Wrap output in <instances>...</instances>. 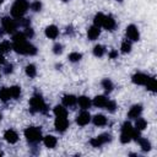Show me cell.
Listing matches in <instances>:
<instances>
[{"mask_svg":"<svg viewBox=\"0 0 157 157\" xmlns=\"http://www.w3.org/2000/svg\"><path fill=\"white\" fill-rule=\"evenodd\" d=\"M118 56V52L117 50H112L110 53H109V58L110 59H114V58H117Z\"/></svg>","mask_w":157,"mask_h":157,"instance_id":"cell-40","label":"cell"},{"mask_svg":"<svg viewBox=\"0 0 157 157\" xmlns=\"http://www.w3.org/2000/svg\"><path fill=\"white\" fill-rule=\"evenodd\" d=\"M108 112H114L115 110V108H117V105H115V102H113V101H109L108 99V102H107V104H105V107H104Z\"/></svg>","mask_w":157,"mask_h":157,"instance_id":"cell-35","label":"cell"},{"mask_svg":"<svg viewBox=\"0 0 157 157\" xmlns=\"http://www.w3.org/2000/svg\"><path fill=\"white\" fill-rule=\"evenodd\" d=\"M58 34H59V29H58L56 26L50 25V26H48V27L45 28V36H47L48 38H50V39H55V38L58 37Z\"/></svg>","mask_w":157,"mask_h":157,"instance_id":"cell-11","label":"cell"},{"mask_svg":"<svg viewBox=\"0 0 157 157\" xmlns=\"http://www.w3.org/2000/svg\"><path fill=\"white\" fill-rule=\"evenodd\" d=\"M54 125L59 132H64L69 126V120L66 119V117H56Z\"/></svg>","mask_w":157,"mask_h":157,"instance_id":"cell-6","label":"cell"},{"mask_svg":"<svg viewBox=\"0 0 157 157\" xmlns=\"http://www.w3.org/2000/svg\"><path fill=\"white\" fill-rule=\"evenodd\" d=\"M77 102H78V105H80L82 109H87V108H90V105H91V101H90V98L86 97V96L78 97Z\"/></svg>","mask_w":157,"mask_h":157,"instance_id":"cell-20","label":"cell"},{"mask_svg":"<svg viewBox=\"0 0 157 157\" xmlns=\"http://www.w3.org/2000/svg\"><path fill=\"white\" fill-rule=\"evenodd\" d=\"M64 1H66V0H64Z\"/></svg>","mask_w":157,"mask_h":157,"instance_id":"cell-46","label":"cell"},{"mask_svg":"<svg viewBox=\"0 0 157 157\" xmlns=\"http://www.w3.org/2000/svg\"><path fill=\"white\" fill-rule=\"evenodd\" d=\"M103 20H104V15H103V13H101V12H98V13L94 16V20H93V23H94V26H97V27L102 26V23H103Z\"/></svg>","mask_w":157,"mask_h":157,"instance_id":"cell-30","label":"cell"},{"mask_svg":"<svg viewBox=\"0 0 157 157\" xmlns=\"http://www.w3.org/2000/svg\"><path fill=\"white\" fill-rule=\"evenodd\" d=\"M121 52L123 53H129L130 50H131V43L130 42H128V40H124L123 43H121Z\"/></svg>","mask_w":157,"mask_h":157,"instance_id":"cell-33","label":"cell"},{"mask_svg":"<svg viewBox=\"0 0 157 157\" xmlns=\"http://www.w3.org/2000/svg\"><path fill=\"white\" fill-rule=\"evenodd\" d=\"M2 1H4V0H0V4H1V2H2Z\"/></svg>","mask_w":157,"mask_h":157,"instance_id":"cell-44","label":"cell"},{"mask_svg":"<svg viewBox=\"0 0 157 157\" xmlns=\"http://www.w3.org/2000/svg\"><path fill=\"white\" fill-rule=\"evenodd\" d=\"M102 26L105 29H108V31H113L114 27H115V20L112 16H104V20H103Z\"/></svg>","mask_w":157,"mask_h":157,"instance_id":"cell-13","label":"cell"},{"mask_svg":"<svg viewBox=\"0 0 157 157\" xmlns=\"http://www.w3.org/2000/svg\"><path fill=\"white\" fill-rule=\"evenodd\" d=\"M137 141H139V144H140V146H141V148H142L144 151H150V148H151V144H150V141H147V139L139 137Z\"/></svg>","mask_w":157,"mask_h":157,"instance_id":"cell-23","label":"cell"},{"mask_svg":"<svg viewBox=\"0 0 157 157\" xmlns=\"http://www.w3.org/2000/svg\"><path fill=\"white\" fill-rule=\"evenodd\" d=\"M5 72H6V74L12 72V65H11V64H10V65H6V67H5Z\"/></svg>","mask_w":157,"mask_h":157,"instance_id":"cell-41","label":"cell"},{"mask_svg":"<svg viewBox=\"0 0 157 157\" xmlns=\"http://www.w3.org/2000/svg\"><path fill=\"white\" fill-rule=\"evenodd\" d=\"M1 118H2V115H1V113H0V120H1Z\"/></svg>","mask_w":157,"mask_h":157,"instance_id":"cell-43","label":"cell"},{"mask_svg":"<svg viewBox=\"0 0 157 157\" xmlns=\"http://www.w3.org/2000/svg\"><path fill=\"white\" fill-rule=\"evenodd\" d=\"M99 33H101L99 27H97V26H92V27H90V28H88V31H87V37H88V39L94 40V39H97V38H98Z\"/></svg>","mask_w":157,"mask_h":157,"instance_id":"cell-15","label":"cell"},{"mask_svg":"<svg viewBox=\"0 0 157 157\" xmlns=\"http://www.w3.org/2000/svg\"><path fill=\"white\" fill-rule=\"evenodd\" d=\"M23 34L26 36V38H31V37H33L34 32H33V29H32V28H29V27H26V31L23 32Z\"/></svg>","mask_w":157,"mask_h":157,"instance_id":"cell-38","label":"cell"},{"mask_svg":"<svg viewBox=\"0 0 157 157\" xmlns=\"http://www.w3.org/2000/svg\"><path fill=\"white\" fill-rule=\"evenodd\" d=\"M26 74H27V76H29V77H34V76L37 75V69H36V66H34L33 64H28V65L26 66Z\"/></svg>","mask_w":157,"mask_h":157,"instance_id":"cell-24","label":"cell"},{"mask_svg":"<svg viewBox=\"0 0 157 157\" xmlns=\"http://www.w3.org/2000/svg\"><path fill=\"white\" fill-rule=\"evenodd\" d=\"M146 125H147V123H146L145 119H142V118H137V120H136V123H135V128H136V130L141 131V130H144V129L146 128Z\"/></svg>","mask_w":157,"mask_h":157,"instance_id":"cell-27","label":"cell"},{"mask_svg":"<svg viewBox=\"0 0 157 157\" xmlns=\"http://www.w3.org/2000/svg\"><path fill=\"white\" fill-rule=\"evenodd\" d=\"M1 23H2L4 29H5L7 33L15 32V29H16V27H17V23H16L13 20H11L10 17H4L2 21H1Z\"/></svg>","mask_w":157,"mask_h":157,"instance_id":"cell-7","label":"cell"},{"mask_svg":"<svg viewBox=\"0 0 157 157\" xmlns=\"http://www.w3.org/2000/svg\"><path fill=\"white\" fill-rule=\"evenodd\" d=\"M81 58H82V55H81L80 53H77V52H74V53H70V54H69V60L72 61V63L78 61Z\"/></svg>","mask_w":157,"mask_h":157,"instance_id":"cell-32","label":"cell"},{"mask_svg":"<svg viewBox=\"0 0 157 157\" xmlns=\"http://www.w3.org/2000/svg\"><path fill=\"white\" fill-rule=\"evenodd\" d=\"M29 105L32 108L33 112H47V105L44 103V99L39 96V94H34L31 101H29Z\"/></svg>","mask_w":157,"mask_h":157,"instance_id":"cell-3","label":"cell"},{"mask_svg":"<svg viewBox=\"0 0 157 157\" xmlns=\"http://www.w3.org/2000/svg\"><path fill=\"white\" fill-rule=\"evenodd\" d=\"M90 120H91V115H90L88 112H85V110L81 112V113L77 115V118H76V123H77L78 125H81V126L88 124Z\"/></svg>","mask_w":157,"mask_h":157,"instance_id":"cell-9","label":"cell"},{"mask_svg":"<svg viewBox=\"0 0 157 157\" xmlns=\"http://www.w3.org/2000/svg\"><path fill=\"white\" fill-rule=\"evenodd\" d=\"M102 87L107 91V92H110L113 90V82L109 80V78H104L102 81Z\"/></svg>","mask_w":157,"mask_h":157,"instance_id":"cell-28","label":"cell"},{"mask_svg":"<svg viewBox=\"0 0 157 157\" xmlns=\"http://www.w3.org/2000/svg\"><path fill=\"white\" fill-rule=\"evenodd\" d=\"M131 140V135L130 134H128V132H121V135H120V141L123 142V144H126V142H129Z\"/></svg>","mask_w":157,"mask_h":157,"instance_id":"cell-36","label":"cell"},{"mask_svg":"<svg viewBox=\"0 0 157 157\" xmlns=\"http://www.w3.org/2000/svg\"><path fill=\"white\" fill-rule=\"evenodd\" d=\"M12 48L15 49V52L20 53V54H26V55H34L37 53V49L34 45H32L31 43H28L27 40L25 42H13Z\"/></svg>","mask_w":157,"mask_h":157,"instance_id":"cell-1","label":"cell"},{"mask_svg":"<svg viewBox=\"0 0 157 157\" xmlns=\"http://www.w3.org/2000/svg\"><path fill=\"white\" fill-rule=\"evenodd\" d=\"M107 102H108V98H105L104 96H97L93 99V104L96 107H99V108H104L105 104H107Z\"/></svg>","mask_w":157,"mask_h":157,"instance_id":"cell-16","label":"cell"},{"mask_svg":"<svg viewBox=\"0 0 157 157\" xmlns=\"http://www.w3.org/2000/svg\"><path fill=\"white\" fill-rule=\"evenodd\" d=\"M25 136L26 139L32 142V144H36L38 142L40 139H42V132H40V129L39 128H36V126H29L25 130Z\"/></svg>","mask_w":157,"mask_h":157,"instance_id":"cell-4","label":"cell"},{"mask_svg":"<svg viewBox=\"0 0 157 157\" xmlns=\"http://www.w3.org/2000/svg\"><path fill=\"white\" fill-rule=\"evenodd\" d=\"M148 80V76L142 74V72H137L132 76V82L136 83V85H145Z\"/></svg>","mask_w":157,"mask_h":157,"instance_id":"cell-12","label":"cell"},{"mask_svg":"<svg viewBox=\"0 0 157 157\" xmlns=\"http://www.w3.org/2000/svg\"><path fill=\"white\" fill-rule=\"evenodd\" d=\"M54 114L56 117H66L67 112H66V109L63 105H55L54 107Z\"/></svg>","mask_w":157,"mask_h":157,"instance_id":"cell-21","label":"cell"},{"mask_svg":"<svg viewBox=\"0 0 157 157\" xmlns=\"http://www.w3.org/2000/svg\"><path fill=\"white\" fill-rule=\"evenodd\" d=\"M141 112H142V107L140 104H135V105H132L130 108V110L128 113V117L129 118H132V119H136L141 114Z\"/></svg>","mask_w":157,"mask_h":157,"instance_id":"cell-14","label":"cell"},{"mask_svg":"<svg viewBox=\"0 0 157 157\" xmlns=\"http://www.w3.org/2000/svg\"><path fill=\"white\" fill-rule=\"evenodd\" d=\"M104 52H105V50H104V47H103V45H99V44H98V45H96V47L93 48V54H94L96 56H102V55L104 54Z\"/></svg>","mask_w":157,"mask_h":157,"instance_id":"cell-31","label":"cell"},{"mask_svg":"<svg viewBox=\"0 0 157 157\" xmlns=\"http://www.w3.org/2000/svg\"><path fill=\"white\" fill-rule=\"evenodd\" d=\"M126 36H128V38L131 39V40H139L140 34H139V29H137V27L134 26V25L128 26V27H126Z\"/></svg>","mask_w":157,"mask_h":157,"instance_id":"cell-8","label":"cell"},{"mask_svg":"<svg viewBox=\"0 0 157 157\" xmlns=\"http://www.w3.org/2000/svg\"><path fill=\"white\" fill-rule=\"evenodd\" d=\"M40 7H42V4H40L39 1H34V2H32V5H31V9H32L33 11H39Z\"/></svg>","mask_w":157,"mask_h":157,"instance_id":"cell-37","label":"cell"},{"mask_svg":"<svg viewBox=\"0 0 157 157\" xmlns=\"http://www.w3.org/2000/svg\"><path fill=\"white\" fill-rule=\"evenodd\" d=\"M93 124L97 126H103L107 124V118L103 114H97L93 117Z\"/></svg>","mask_w":157,"mask_h":157,"instance_id":"cell-18","label":"cell"},{"mask_svg":"<svg viewBox=\"0 0 157 157\" xmlns=\"http://www.w3.org/2000/svg\"><path fill=\"white\" fill-rule=\"evenodd\" d=\"M0 76H1V74H0Z\"/></svg>","mask_w":157,"mask_h":157,"instance_id":"cell-45","label":"cell"},{"mask_svg":"<svg viewBox=\"0 0 157 157\" xmlns=\"http://www.w3.org/2000/svg\"><path fill=\"white\" fill-rule=\"evenodd\" d=\"M76 97L75 96H72V94H65L64 97H63V103H64V105H66V107H71V105H74L75 103H76Z\"/></svg>","mask_w":157,"mask_h":157,"instance_id":"cell-17","label":"cell"},{"mask_svg":"<svg viewBox=\"0 0 157 157\" xmlns=\"http://www.w3.org/2000/svg\"><path fill=\"white\" fill-rule=\"evenodd\" d=\"M145 85H146L147 90H150V91H152V92L156 91L157 83H156V78H155V77H148V80H147V82H146Z\"/></svg>","mask_w":157,"mask_h":157,"instance_id":"cell-22","label":"cell"},{"mask_svg":"<svg viewBox=\"0 0 157 157\" xmlns=\"http://www.w3.org/2000/svg\"><path fill=\"white\" fill-rule=\"evenodd\" d=\"M43 142L47 147L49 148H53L55 145H56V137H54L53 135H47L44 139H43Z\"/></svg>","mask_w":157,"mask_h":157,"instance_id":"cell-19","label":"cell"},{"mask_svg":"<svg viewBox=\"0 0 157 157\" xmlns=\"http://www.w3.org/2000/svg\"><path fill=\"white\" fill-rule=\"evenodd\" d=\"M4 63V56H2V54L0 53V64H2Z\"/></svg>","mask_w":157,"mask_h":157,"instance_id":"cell-42","label":"cell"},{"mask_svg":"<svg viewBox=\"0 0 157 157\" xmlns=\"http://www.w3.org/2000/svg\"><path fill=\"white\" fill-rule=\"evenodd\" d=\"M10 91H9V88H1L0 90V99L2 101V102H6V101H9L10 99Z\"/></svg>","mask_w":157,"mask_h":157,"instance_id":"cell-26","label":"cell"},{"mask_svg":"<svg viewBox=\"0 0 157 157\" xmlns=\"http://www.w3.org/2000/svg\"><path fill=\"white\" fill-rule=\"evenodd\" d=\"M112 140V136L109 135V134H102V135H99V136H97V137H93L91 141H90V144L93 146V147H99V146H102L103 144H105V142H108V141H110Z\"/></svg>","mask_w":157,"mask_h":157,"instance_id":"cell-5","label":"cell"},{"mask_svg":"<svg viewBox=\"0 0 157 157\" xmlns=\"http://www.w3.org/2000/svg\"><path fill=\"white\" fill-rule=\"evenodd\" d=\"M4 137H5V140H6L7 142H10V144H15V142H17V140H18L17 132H16L15 130H11V129H9V130L5 131Z\"/></svg>","mask_w":157,"mask_h":157,"instance_id":"cell-10","label":"cell"},{"mask_svg":"<svg viewBox=\"0 0 157 157\" xmlns=\"http://www.w3.org/2000/svg\"><path fill=\"white\" fill-rule=\"evenodd\" d=\"M11 48H12V47H11L10 42L4 40V42L0 43V53H7V52L11 50Z\"/></svg>","mask_w":157,"mask_h":157,"instance_id":"cell-29","label":"cell"},{"mask_svg":"<svg viewBox=\"0 0 157 157\" xmlns=\"http://www.w3.org/2000/svg\"><path fill=\"white\" fill-rule=\"evenodd\" d=\"M53 52H54L55 54H60V53L63 52V45H61V44H55L54 48H53Z\"/></svg>","mask_w":157,"mask_h":157,"instance_id":"cell-39","label":"cell"},{"mask_svg":"<svg viewBox=\"0 0 157 157\" xmlns=\"http://www.w3.org/2000/svg\"><path fill=\"white\" fill-rule=\"evenodd\" d=\"M12 39H13V42H25V40H26V36H25L23 33L17 32V33L13 34Z\"/></svg>","mask_w":157,"mask_h":157,"instance_id":"cell-34","label":"cell"},{"mask_svg":"<svg viewBox=\"0 0 157 157\" xmlns=\"http://www.w3.org/2000/svg\"><path fill=\"white\" fill-rule=\"evenodd\" d=\"M28 9V2L27 0H16L11 7V15L16 18H21Z\"/></svg>","mask_w":157,"mask_h":157,"instance_id":"cell-2","label":"cell"},{"mask_svg":"<svg viewBox=\"0 0 157 157\" xmlns=\"http://www.w3.org/2000/svg\"><path fill=\"white\" fill-rule=\"evenodd\" d=\"M9 91H10V96L12 98H18L20 94H21V88L18 86H12V87L9 88Z\"/></svg>","mask_w":157,"mask_h":157,"instance_id":"cell-25","label":"cell"}]
</instances>
